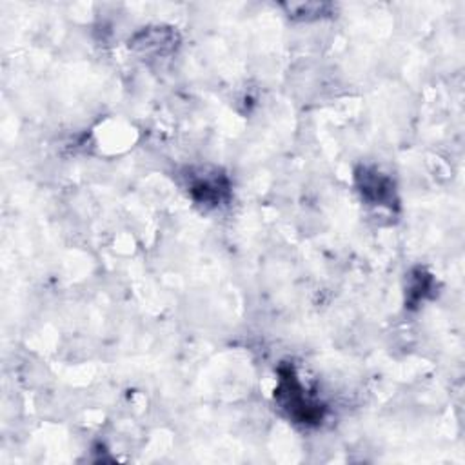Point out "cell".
Wrapping results in <instances>:
<instances>
[{
    "label": "cell",
    "instance_id": "5b68a950",
    "mask_svg": "<svg viewBox=\"0 0 465 465\" xmlns=\"http://www.w3.org/2000/svg\"><path fill=\"white\" fill-rule=\"evenodd\" d=\"M433 275H429L426 269H414L407 277V291H405V304L409 308H416L421 301H424L433 289Z\"/></svg>",
    "mask_w": 465,
    "mask_h": 465
},
{
    "label": "cell",
    "instance_id": "3957f363",
    "mask_svg": "<svg viewBox=\"0 0 465 465\" xmlns=\"http://www.w3.org/2000/svg\"><path fill=\"white\" fill-rule=\"evenodd\" d=\"M189 191L198 204L215 207L224 202L229 195V182L222 175H198L191 180Z\"/></svg>",
    "mask_w": 465,
    "mask_h": 465
},
{
    "label": "cell",
    "instance_id": "277c9868",
    "mask_svg": "<svg viewBox=\"0 0 465 465\" xmlns=\"http://www.w3.org/2000/svg\"><path fill=\"white\" fill-rule=\"evenodd\" d=\"M177 33L162 29V28H148L135 35L132 40V48L140 53H167L177 44Z\"/></svg>",
    "mask_w": 465,
    "mask_h": 465
},
{
    "label": "cell",
    "instance_id": "8992f818",
    "mask_svg": "<svg viewBox=\"0 0 465 465\" xmlns=\"http://www.w3.org/2000/svg\"><path fill=\"white\" fill-rule=\"evenodd\" d=\"M293 19H301V20H315L329 15L331 4L324 3H297V4H285L284 6Z\"/></svg>",
    "mask_w": 465,
    "mask_h": 465
},
{
    "label": "cell",
    "instance_id": "7a4b0ae2",
    "mask_svg": "<svg viewBox=\"0 0 465 465\" xmlns=\"http://www.w3.org/2000/svg\"><path fill=\"white\" fill-rule=\"evenodd\" d=\"M357 186L362 196L373 205H386L397 207V191L393 180L380 173L376 167H360L357 169Z\"/></svg>",
    "mask_w": 465,
    "mask_h": 465
},
{
    "label": "cell",
    "instance_id": "6da1fadb",
    "mask_svg": "<svg viewBox=\"0 0 465 465\" xmlns=\"http://www.w3.org/2000/svg\"><path fill=\"white\" fill-rule=\"evenodd\" d=\"M275 400L297 424H318L324 416V407L306 395L293 367L280 369Z\"/></svg>",
    "mask_w": 465,
    "mask_h": 465
}]
</instances>
